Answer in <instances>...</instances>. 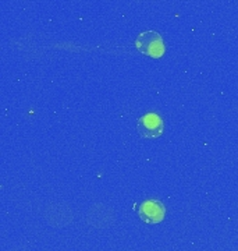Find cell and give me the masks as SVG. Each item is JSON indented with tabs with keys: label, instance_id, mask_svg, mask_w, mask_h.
Instances as JSON below:
<instances>
[{
	"label": "cell",
	"instance_id": "6da1fadb",
	"mask_svg": "<svg viewBox=\"0 0 238 251\" xmlns=\"http://www.w3.org/2000/svg\"><path fill=\"white\" fill-rule=\"evenodd\" d=\"M135 48L142 54L152 57V59L162 57L165 54V50H166L163 38L155 31H145V32L140 34L138 38L135 39Z\"/></svg>",
	"mask_w": 238,
	"mask_h": 251
},
{
	"label": "cell",
	"instance_id": "7a4b0ae2",
	"mask_svg": "<svg viewBox=\"0 0 238 251\" xmlns=\"http://www.w3.org/2000/svg\"><path fill=\"white\" fill-rule=\"evenodd\" d=\"M137 130L143 138H158L165 131V123L156 113H146L138 119Z\"/></svg>",
	"mask_w": 238,
	"mask_h": 251
},
{
	"label": "cell",
	"instance_id": "3957f363",
	"mask_svg": "<svg viewBox=\"0 0 238 251\" xmlns=\"http://www.w3.org/2000/svg\"><path fill=\"white\" fill-rule=\"evenodd\" d=\"M138 215L141 218L142 222H145V224H160L166 216V208L163 205V202H160L158 200H148V201H143L140 205Z\"/></svg>",
	"mask_w": 238,
	"mask_h": 251
}]
</instances>
